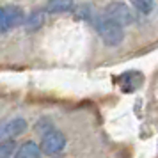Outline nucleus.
<instances>
[{
	"label": "nucleus",
	"instance_id": "f257e3e1",
	"mask_svg": "<svg viewBox=\"0 0 158 158\" xmlns=\"http://www.w3.org/2000/svg\"><path fill=\"white\" fill-rule=\"evenodd\" d=\"M96 30L100 37L103 39V43L107 46H117V44L123 43L124 39V29H123L121 23L110 20L107 16H101L98 23H96Z\"/></svg>",
	"mask_w": 158,
	"mask_h": 158
},
{
	"label": "nucleus",
	"instance_id": "f03ea898",
	"mask_svg": "<svg viewBox=\"0 0 158 158\" xmlns=\"http://www.w3.org/2000/svg\"><path fill=\"white\" fill-rule=\"evenodd\" d=\"M23 20V11L18 6H2L0 7V32L6 34L13 27L20 25Z\"/></svg>",
	"mask_w": 158,
	"mask_h": 158
},
{
	"label": "nucleus",
	"instance_id": "7ed1b4c3",
	"mask_svg": "<svg viewBox=\"0 0 158 158\" xmlns=\"http://www.w3.org/2000/svg\"><path fill=\"white\" fill-rule=\"evenodd\" d=\"M66 148V135L60 130H52L46 135H43L41 140V149L48 155H59L60 151Z\"/></svg>",
	"mask_w": 158,
	"mask_h": 158
},
{
	"label": "nucleus",
	"instance_id": "20e7f679",
	"mask_svg": "<svg viewBox=\"0 0 158 158\" xmlns=\"http://www.w3.org/2000/svg\"><path fill=\"white\" fill-rule=\"evenodd\" d=\"M105 16L114 20V22L121 23V25H128L133 23V15L126 4H119V2H112L105 7Z\"/></svg>",
	"mask_w": 158,
	"mask_h": 158
},
{
	"label": "nucleus",
	"instance_id": "39448f33",
	"mask_svg": "<svg viewBox=\"0 0 158 158\" xmlns=\"http://www.w3.org/2000/svg\"><path fill=\"white\" fill-rule=\"evenodd\" d=\"M25 130H27V121L23 117H13V119H9L2 124L0 137H2V140H15Z\"/></svg>",
	"mask_w": 158,
	"mask_h": 158
},
{
	"label": "nucleus",
	"instance_id": "423d86ee",
	"mask_svg": "<svg viewBox=\"0 0 158 158\" xmlns=\"http://www.w3.org/2000/svg\"><path fill=\"white\" fill-rule=\"evenodd\" d=\"M39 156H41V148L32 140L23 142L15 155V158H39Z\"/></svg>",
	"mask_w": 158,
	"mask_h": 158
},
{
	"label": "nucleus",
	"instance_id": "0eeeda50",
	"mask_svg": "<svg viewBox=\"0 0 158 158\" xmlns=\"http://www.w3.org/2000/svg\"><path fill=\"white\" fill-rule=\"evenodd\" d=\"M43 23H44V13L43 11H34V13L29 15L27 22H25V30L27 32H36L43 27Z\"/></svg>",
	"mask_w": 158,
	"mask_h": 158
},
{
	"label": "nucleus",
	"instance_id": "6e6552de",
	"mask_svg": "<svg viewBox=\"0 0 158 158\" xmlns=\"http://www.w3.org/2000/svg\"><path fill=\"white\" fill-rule=\"evenodd\" d=\"M16 142L15 140H2L0 144V158H15L16 155Z\"/></svg>",
	"mask_w": 158,
	"mask_h": 158
},
{
	"label": "nucleus",
	"instance_id": "1a4fd4ad",
	"mask_svg": "<svg viewBox=\"0 0 158 158\" xmlns=\"http://www.w3.org/2000/svg\"><path fill=\"white\" fill-rule=\"evenodd\" d=\"M48 11L50 13H66V11H73L75 6L71 2H62V0H55V2H50L48 4Z\"/></svg>",
	"mask_w": 158,
	"mask_h": 158
},
{
	"label": "nucleus",
	"instance_id": "9d476101",
	"mask_svg": "<svg viewBox=\"0 0 158 158\" xmlns=\"http://www.w3.org/2000/svg\"><path fill=\"white\" fill-rule=\"evenodd\" d=\"M131 6L139 11V13H142V15H149L151 11L155 9V2H148V0H135V2H131Z\"/></svg>",
	"mask_w": 158,
	"mask_h": 158
},
{
	"label": "nucleus",
	"instance_id": "9b49d317",
	"mask_svg": "<svg viewBox=\"0 0 158 158\" xmlns=\"http://www.w3.org/2000/svg\"><path fill=\"white\" fill-rule=\"evenodd\" d=\"M75 13L80 16V18H91V6H85V4H80V6H75Z\"/></svg>",
	"mask_w": 158,
	"mask_h": 158
}]
</instances>
